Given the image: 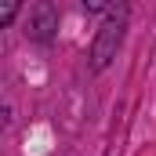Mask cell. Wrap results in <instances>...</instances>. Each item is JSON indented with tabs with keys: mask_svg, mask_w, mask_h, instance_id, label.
Masks as SVG:
<instances>
[{
	"mask_svg": "<svg viewBox=\"0 0 156 156\" xmlns=\"http://www.w3.org/2000/svg\"><path fill=\"white\" fill-rule=\"evenodd\" d=\"M123 18H127V11L120 7V11H113V15L102 22L98 37H94V44H91L94 69H105V66H109V58H116V47H120V40H123Z\"/></svg>",
	"mask_w": 156,
	"mask_h": 156,
	"instance_id": "obj_1",
	"label": "cell"
},
{
	"mask_svg": "<svg viewBox=\"0 0 156 156\" xmlns=\"http://www.w3.org/2000/svg\"><path fill=\"white\" fill-rule=\"evenodd\" d=\"M15 15H18V4H4V7H0V26H7Z\"/></svg>",
	"mask_w": 156,
	"mask_h": 156,
	"instance_id": "obj_2",
	"label": "cell"
}]
</instances>
